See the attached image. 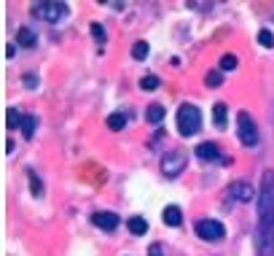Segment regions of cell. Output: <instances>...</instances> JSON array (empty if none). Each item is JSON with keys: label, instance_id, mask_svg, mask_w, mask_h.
<instances>
[{"label": "cell", "instance_id": "cell-23", "mask_svg": "<svg viewBox=\"0 0 274 256\" xmlns=\"http://www.w3.org/2000/svg\"><path fill=\"white\" fill-rule=\"evenodd\" d=\"M30 186H32V194H43V184H41V181H38V175L35 173H30Z\"/></svg>", "mask_w": 274, "mask_h": 256}, {"label": "cell", "instance_id": "cell-5", "mask_svg": "<svg viewBox=\"0 0 274 256\" xmlns=\"http://www.w3.org/2000/svg\"><path fill=\"white\" fill-rule=\"evenodd\" d=\"M196 234L202 240H207V243H220L226 237V227L220 221H215V218H202L196 224Z\"/></svg>", "mask_w": 274, "mask_h": 256}, {"label": "cell", "instance_id": "cell-3", "mask_svg": "<svg viewBox=\"0 0 274 256\" xmlns=\"http://www.w3.org/2000/svg\"><path fill=\"white\" fill-rule=\"evenodd\" d=\"M32 17H41L43 22L57 24L67 17V3H54V0H46V3H32Z\"/></svg>", "mask_w": 274, "mask_h": 256}, {"label": "cell", "instance_id": "cell-2", "mask_svg": "<svg viewBox=\"0 0 274 256\" xmlns=\"http://www.w3.org/2000/svg\"><path fill=\"white\" fill-rule=\"evenodd\" d=\"M199 127H202V114H199L196 105L186 103L177 108V132H180L183 138H191L193 132H199Z\"/></svg>", "mask_w": 274, "mask_h": 256}, {"label": "cell", "instance_id": "cell-10", "mask_svg": "<svg viewBox=\"0 0 274 256\" xmlns=\"http://www.w3.org/2000/svg\"><path fill=\"white\" fill-rule=\"evenodd\" d=\"M35 33H32L30 27H19L16 30V44L21 46V49H32V46H35Z\"/></svg>", "mask_w": 274, "mask_h": 256}, {"label": "cell", "instance_id": "cell-20", "mask_svg": "<svg viewBox=\"0 0 274 256\" xmlns=\"http://www.w3.org/2000/svg\"><path fill=\"white\" fill-rule=\"evenodd\" d=\"M258 44H261L263 49H272V46H274V35H272V30H261V33H258Z\"/></svg>", "mask_w": 274, "mask_h": 256}, {"label": "cell", "instance_id": "cell-12", "mask_svg": "<svg viewBox=\"0 0 274 256\" xmlns=\"http://www.w3.org/2000/svg\"><path fill=\"white\" fill-rule=\"evenodd\" d=\"M164 224L167 227H180L183 224V213H180V208H175V205H169V208H164Z\"/></svg>", "mask_w": 274, "mask_h": 256}, {"label": "cell", "instance_id": "cell-9", "mask_svg": "<svg viewBox=\"0 0 274 256\" xmlns=\"http://www.w3.org/2000/svg\"><path fill=\"white\" fill-rule=\"evenodd\" d=\"M91 221H94V227L105 229V232H113V229L118 227V216L110 210H97L94 216H91Z\"/></svg>", "mask_w": 274, "mask_h": 256}, {"label": "cell", "instance_id": "cell-26", "mask_svg": "<svg viewBox=\"0 0 274 256\" xmlns=\"http://www.w3.org/2000/svg\"><path fill=\"white\" fill-rule=\"evenodd\" d=\"M148 256H161V245H150Z\"/></svg>", "mask_w": 274, "mask_h": 256}, {"label": "cell", "instance_id": "cell-7", "mask_svg": "<svg viewBox=\"0 0 274 256\" xmlns=\"http://www.w3.org/2000/svg\"><path fill=\"white\" fill-rule=\"evenodd\" d=\"M196 157L202 159V162H229V159H223V154H220V146L212 140H204L196 146Z\"/></svg>", "mask_w": 274, "mask_h": 256}, {"label": "cell", "instance_id": "cell-24", "mask_svg": "<svg viewBox=\"0 0 274 256\" xmlns=\"http://www.w3.org/2000/svg\"><path fill=\"white\" fill-rule=\"evenodd\" d=\"M91 35H94L97 41H105V27H102V24H91Z\"/></svg>", "mask_w": 274, "mask_h": 256}, {"label": "cell", "instance_id": "cell-19", "mask_svg": "<svg viewBox=\"0 0 274 256\" xmlns=\"http://www.w3.org/2000/svg\"><path fill=\"white\" fill-rule=\"evenodd\" d=\"M159 76H143L140 78V87L145 89V92H153V89H159Z\"/></svg>", "mask_w": 274, "mask_h": 256}, {"label": "cell", "instance_id": "cell-1", "mask_svg": "<svg viewBox=\"0 0 274 256\" xmlns=\"http://www.w3.org/2000/svg\"><path fill=\"white\" fill-rule=\"evenodd\" d=\"M258 256H274V170H263L258 189Z\"/></svg>", "mask_w": 274, "mask_h": 256}, {"label": "cell", "instance_id": "cell-22", "mask_svg": "<svg viewBox=\"0 0 274 256\" xmlns=\"http://www.w3.org/2000/svg\"><path fill=\"white\" fill-rule=\"evenodd\" d=\"M204 84H207V87H220V84H223V76H220V70H210L207 76H204Z\"/></svg>", "mask_w": 274, "mask_h": 256}, {"label": "cell", "instance_id": "cell-25", "mask_svg": "<svg viewBox=\"0 0 274 256\" xmlns=\"http://www.w3.org/2000/svg\"><path fill=\"white\" fill-rule=\"evenodd\" d=\"M35 81H38V78H35V73H27V76H24V84H27V87H35Z\"/></svg>", "mask_w": 274, "mask_h": 256}, {"label": "cell", "instance_id": "cell-17", "mask_svg": "<svg viewBox=\"0 0 274 256\" xmlns=\"http://www.w3.org/2000/svg\"><path fill=\"white\" fill-rule=\"evenodd\" d=\"M35 127H38V119H35V116H24V121H21V135H24V138H32V135H35Z\"/></svg>", "mask_w": 274, "mask_h": 256}, {"label": "cell", "instance_id": "cell-27", "mask_svg": "<svg viewBox=\"0 0 274 256\" xmlns=\"http://www.w3.org/2000/svg\"><path fill=\"white\" fill-rule=\"evenodd\" d=\"M16 54V46L14 44H11V46H5V57H8V60H11V57H14Z\"/></svg>", "mask_w": 274, "mask_h": 256}, {"label": "cell", "instance_id": "cell-11", "mask_svg": "<svg viewBox=\"0 0 274 256\" xmlns=\"http://www.w3.org/2000/svg\"><path fill=\"white\" fill-rule=\"evenodd\" d=\"M167 116V108L161 103H153V105H148V111H145V121L148 124H159L161 119Z\"/></svg>", "mask_w": 274, "mask_h": 256}, {"label": "cell", "instance_id": "cell-14", "mask_svg": "<svg viewBox=\"0 0 274 256\" xmlns=\"http://www.w3.org/2000/svg\"><path fill=\"white\" fill-rule=\"evenodd\" d=\"M21 121H24V116H21L16 108H8V111H5V127H8V130H19Z\"/></svg>", "mask_w": 274, "mask_h": 256}, {"label": "cell", "instance_id": "cell-18", "mask_svg": "<svg viewBox=\"0 0 274 256\" xmlns=\"http://www.w3.org/2000/svg\"><path fill=\"white\" fill-rule=\"evenodd\" d=\"M132 57H134V60H145V57H148V41H134Z\"/></svg>", "mask_w": 274, "mask_h": 256}, {"label": "cell", "instance_id": "cell-21", "mask_svg": "<svg viewBox=\"0 0 274 256\" xmlns=\"http://www.w3.org/2000/svg\"><path fill=\"white\" fill-rule=\"evenodd\" d=\"M236 62H239V60H236V54H223V57H220V70H234Z\"/></svg>", "mask_w": 274, "mask_h": 256}, {"label": "cell", "instance_id": "cell-6", "mask_svg": "<svg viewBox=\"0 0 274 256\" xmlns=\"http://www.w3.org/2000/svg\"><path fill=\"white\" fill-rule=\"evenodd\" d=\"M186 154L183 151H169L161 157V173L167 175V178H175V175H180L183 170H186Z\"/></svg>", "mask_w": 274, "mask_h": 256}, {"label": "cell", "instance_id": "cell-15", "mask_svg": "<svg viewBox=\"0 0 274 256\" xmlns=\"http://www.w3.org/2000/svg\"><path fill=\"white\" fill-rule=\"evenodd\" d=\"M105 124L110 127L113 132L124 130V127H126V114H121V111H116V114H110V116H107V121H105Z\"/></svg>", "mask_w": 274, "mask_h": 256}, {"label": "cell", "instance_id": "cell-13", "mask_svg": "<svg viewBox=\"0 0 274 256\" xmlns=\"http://www.w3.org/2000/svg\"><path fill=\"white\" fill-rule=\"evenodd\" d=\"M126 229H129L132 234H145V232H148V221H145L143 216H132V218L126 221Z\"/></svg>", "mask_w": 274, "mask_h": 256}, {"label": "cell", "instance_id": "cell-8", "mask_svg": "<svg viewBox=\"0 0 274 256\" xmlns=\"http://www.w3.org/2000/svg\"><path fill=\"white\" fill-rule=\"evenodd\" d=\"M229 197L236 202H250L253 197H255V189H253L247 181H234V184L229 186Z\"/></svg>", "mask_w": 274, "mask_h": 256}, {"label": "cell", "instance_id": "cell-16", "mask_svg": "<svg viewBox=\"0 0 274 256\" xmlns=\"http://www.w3.org/2000/svg\"><path fill=\"white\" fill-rule=\"evenodd\" d=\"M212 119L218 127H226V103H215L212 105Z\"/></svg>", "mask_w": 274, "mask_h": 256}, {"label": "cell", "instance_id": "cell-4", "mask_svg": "<svg viewBox=\"0 0 274 256\" xmlns=\"http://www.w3.org/2000/svg\"><path fill=\"white\" fill-rule=\"evenodd\" d=\"M236 135H239L242 146H258V127L253 121V116L247 111H239L236 114Z\"/></svg>", "mask_w": 274, "mask_h": 256}]
</instances>
